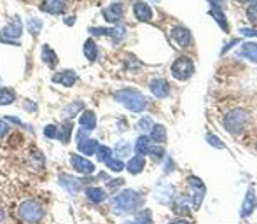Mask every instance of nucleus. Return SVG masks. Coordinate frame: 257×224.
Masks as SVG:
<instances>
[{
  "mask_svg": "<svg viewBox=\"0 0 257 224\" xmlns=\"http://www.w3.org/2000/svg\"><path fill=\"white\" fill-rule=\"evenodd\" d=\"M144 198L142 194H138L133 189H124L121 193H117L110 201L112 212L117 216H126V214H133L140 209Z\"/></svg>",
  "mask_w": 257,
  "mask_h": 224,
  "instance_id": "nucleus-1",
  "label": "nucleus"
},
{
  "mask_svg": "<svg viewBox=\"0 0 257 224\" xmlns=\"http://www.w3.org/2000/svg\"><path fill=\"white\" fill-rule=\"evenodd\" d=\"M114 98L131 112H144L147 107V98L144 97L142 93L133 88H124V89H119V91H115Z\"/></svg>",
  "mask_w": 257,
  "mask_h": 224,
  "instance_id": "nucleus-2",
  "label": "nucleus"
},
{
  "mask_svg": "<svg viewBox=\"0 0 257 224\" xmlns=\"http://www.w3.org/2000/svg\"><path fill=\"white\" fill-rule=\"evenodd\" d=\"M249 119L250 116L245 109H233V111H229L224 116V128L231 135H238V133H242L247 128Z\"/></svg>",
  "mask_w": 257,
  "mask_h": 224,
  "instance_id": "nucleus-3",
  "label": "nucleus"
},
{
  "mask_svg": "<svg viewBox=\"0 0 257 224\" xmlns=\"http://www.w3.org/2000/svg\"><path fill=\"white\" fill-rule=\"evenodd\" d=\"M18 212H19V217L23 221H27V223H38V221L44 217L46 210H44V207L38 203V201L25 200L23 203L19 205Z\"/></svg>",
  "mask_w": 257,
  "mask_h": 224,
  "instance_id": "nucleus-4",
  "label": "nucleus"
},
{
  "mask_svg": "<svg viewBox=\"0 0 257 224\" xmlns=\"http://www.w3.org/2000/svg\"><path fill=\"white\" fill-rule=\"evenodd\" d=\"M21 34H23V25H21V20L18 16H14L11 23L5 25L4 28H0V42L19 46V42H14V40H18L21 37Z\"/></svg>",
  "mask_w": 257,
  "mask_h": 224,
  "instance_id": "nucleus-5",
  "label": "nucleus"
},
{
  "mask_svg": "<svg viewBox=\"0 0 257 224\" xmlns=\"http://www.w3.org/2000/svg\"><path fill=\"white\" fill-rule=\"evenodd\" d=\"M194 74V63H192L191 58L187 56H181L177 58L172 65V75L177 79V81H187Z\"/></svg>",
  "mask_w": 257,
  "mask_h": 224,
  "instance_id": "nucleus-6",
  "label": "nucleus"
},
{
  "mask_svg": "<svg viewBox=\"0 0 257 224\" xmlns=\"http://www.w3.org/2000/svg\"><path fill=\"white\" fill-rule=\"evenodd\" d=\"M89 34L95 35V37H109V39L117 46V44L123 42L124 37H126V27H112V28L91 27L89 28Z\"/></svg>",
  "mask_w": 257,
  "mask_h": 224,
  "instance_id": "nucleus-7",
  "label": "nucleus"
},
{
  "mask_svg": "<svg viewBox=\"0 0 257 224\" xmlns=\"http://www.w3.org/2000/svg\"><path fill=\"white\" fill-rule=\"evenodd\" d=\"M53 82L54 84L65 86V88H72L75 86V82L79 81V74L73 69H65V70H58V72L53 74Z\"/></svg>",
  "mask_w": 257,
  "mask_h": 224,
  "instance_id": "nucleus-8",
  "label": "nucleus"
},
{
  "mask_svg": "<svg viewBox=\"0 0 257 224\" xmlns=\"http://www.w3.org/2000/svg\"><path fill=\"white\" fill-rule=\"evenodd\" d=\"M58 182H60V186H62L63 189L70 194H79L82 191V181L81 179L73 177V175L60 174L58 175Z\"/></svg>",
  "mask_w": 257,
  "mask_h": 224,
  "instance_id": "nucleus-9",
  "label": "nucleus"
},
{
  "mask_svg": "<svg viewBox=\"0 0 257 224\" xmlns=\"http://www.w3.org/2000/svg\"><path fill=\"white\" fill-rule=\"evenodd\" d=\"M70 166L82 175H91L95 172V165L81 154H70Z\"/></svg>",
  "mask_w": 257,
  "mask_h": 224,
  "instance_id": "nucleus-10",
  "label": "nucleus"
},
{
  "mask_svg": "<svg viewBox=\"0 0 257 224\" xmlns=\"http://www.w3.org/2000/svg\"><path fill=\"white\" fill-rule=\"evenodd\" d=\"M172 39L177 42V46L189 47L192 44V34L189 28L182 27V25H177V27L172 28Z\"/></svg>",
  "mask_w": 257,
  "mask_h": 224,
  "instance_id": "nucleus-11",
  "label": "nucleus"
},
{
  "mask_svg": "<svg viewBox=\"0 0 257 224\" xmlns=\"http://www.w3.org/2000/svg\"><path fill=\"white\" fill-rule=\"evenodd\" d=\"M189 186L192 189V198H191V205L194 209H200L201 201L205 198V186L203 182L200 181L198 177H189Z\"/></svg>",
  "mask_w": 257,
  "mask_h": 224,
  "instance_id": "nucleus-12",
  "label": "nucleus"
},
{
  "mask_svg": "<svg viewBox=\"0 0 257 224\" xmlns=\"http://www.w3.org/2000/svg\"><path fill=\"white\" fill-rule=\"evenodd\" d=\"M102 14H104V20L109 21V23L112 25L119 23V21L123 20L124 5L121 4V2H114V4H110L109 7H105L104 11H102Z\"/></svg>",
  "mask_w": 257,
  "mask_h": 224,
  "instance_id": "nucleus-13",
  "label": "nucleus"
},
{
  "mask_svg": "<svg viewBox=\"0 0 257 224\" xmlns=\"http://www.w3.org/2000/svg\"><path fill=\"white\" fill-rule=\"evenodd\" d=\"M67 0H44L40 4V11L51 16H60L67 11Z\"/></svg>",
  "mask_w": 257,
  "mask_h": 224,
  "instance_id": "nucleus-14",
  "label": "nucleus"
},
{
  "mask_svg": "<svg viewBox=\"0 0 257 224\" xmlns=\"http://www.w3.org/2000/svg\"><path fill=\"white\" fill-rule=\"evenodd\" d=\"M133 14L138 21H142V23H147V21H152V9L146 4V2H135L133 5Z\"/></svg>",
  "mask_w": 257,
  "mask_h": 224,
  "instance_id": "nucleus-15",
  "label": "nucleus"
},
{
  "mask_svg": "<svg viewBox=\"0 0 257 224\" xmlns=\"http://www.w3.org/2000/svg\"><path fill=\"white\" fill-rule=\"evenodd\" d=\"M149 88H150V93L157 98H166L170 95V84L165 79H152Z\"/></svg>",
  "mask_w": 257,
  "mask_h": 224,
  "instance_id": "nucleus-16",
  "label": "nucleus"
},
{
  "mask_svg": "<svg viewBox=\"0 0 257 224\" xmlns=\"http://www.w3.org/2000/svg\"><path fill=\"white\" fill-rule=\"evenodd\" d=\"M86 196H88V200L95 205L104 203V201L107 200V193H105V189H102V187H98V186H91V187H88V189H86Z\"/></svg>",
  "mask_w": 257,
  "mask_h": 224,
  "instance_id": "nucleus-17",
  "label": "nucleus"
},
{
  "mask_svg": "<svg viewBox=\"0 0 257 224\" xmlns=\"http://www.w3.org/2000/svg\"><path fill=\"white\" fill-rule=\"evenodd\" d=\"M256 191L250 187L249 191H247V196H245V200H243V205H242V217H249L250 214L254 212V209H256Z\"/></svg>",
  "mask_w": 257,
  "mask_h": 224,
  "instance_id": "nucleus-18",
  "label": "nucleus"
},
{
  "mask_svg": "<svg viewBox=\"0 0 257 224\" xmlns=\"http://www.w3.org/2000/svg\"><path fill=\"white\" fill-rule=\"evenodd\" d=\"M154 194H156V200L159 203H168L173 198V187L170 184H159L154 191Z\"/></svg>",
  "mask_w": 257,
  "mask_h": 224,
  "instance_id": "nucleus-19",
  "label": "nucleus"
},
{
  "mask_svg": "<svg viewBox=\"0 0 257 224\" xmlns=\"http://www.w3.org/2000/svg\"><path fill=\"white\" fill-rule=\"evenodd\" d=\"M98 140L96 139H82L79 140V144H77V147H79V151L82 152L84 156H93L96 152V149H98Z\"/></svg>",
  "mask_w": 257,
  "mask_h": 224,
  "instance_id": "nucleus-20",
  "label": "nucleus"
},
{
  "mask_svg": "<svg viewBox=\"0 0 257 224\" xmlns=\"http://www.w3.org/2000/svg\"><path fill=\"white\" fill-rule=\"evenodd\" d=\"M79 123H81L82 130H86V132H93V130L96 128V116H95V112H93V111H82Z\"/></svg>",
  "mask_w": 257,
  "mask_h": 224,
  "instance_id": "nucleus-21",
  "label": "nucleus"
},
{
  "mask_svg": "<svg viewBox=\"0 0 257 224\" xmlns=\"http://www.w3.org/2000/svg\"><path fill=\"white\" fill-rule=\"evenodd\" d=\"M124 168H126L131 175H137L146 168V159H144V156H135V158H131L130 161L126 163Z\"/></svg>",
  "mask_w": 257,
  "mask_h": 224,
  "instance_id": "nucleus-22",
  "label": "nucleus"
},
{
  "mask_svg": "<svg viewBox=\"0 0 257 224\" xmlns=\"http://www.w3.org/2000/svg\"><path fill=\"white\" fill-rule=\"evenodd\" d=\"M42 62L46 63L49 69H56L58 65V56H56V51L53 47H49L47 44L42 46Z\"/></svg>",
  "mask_w": 257,
  "mask_h": 224,
  "instance_id": "nucleus-23",
  "label": "nucleus"
},
{
  "mask_svg": "<svg viewBox=\"0 0 257 224\" xmlns=\"http://www.w3.org/2000/svg\"><path fill=\"white\" fill-rule=\"evenodd\" d=\"M150 147H152L150 139L146 135H142V137H138L137 142H135V152H137L138 156H146L150 152Z\"/></svg>",
  "mask_w": 257,
  "mask_h": 224,
  "instance_id": "nucleus-24",
  "label": "nucleus"
},
{
  "mask_svg": "<svg viewBox=\"0 0 257 224\" xmlns=\"http://www.w3.org/2000/svg\"><path fill=\"white\" fill-rule=\"evenodd\" d=\"M82 53H84L86 60L88 62H95L96 58H98V46H96V42L93 39H88L84 42V46H82Z\"/></svg>",
  "mask_w": 257,
  "mask_h": 224,
  "instance_id": "nucleus-25",
  "label": "nucleus"
},
{
  "mask_svg": "<svg viewBox=\"0 0 257 224\" xmlns=\"http://www.w3.org/2000/svg\"><path fill=\"white\" fill-rule=\"evenodd\" d=\"M150 140H154V144L163 146L166 142V128L163 124H154L150 130Z\"/></svg>",
  "mask_w": 257,
  "mask_h": 224,
  "instance_id": "nucleus-26",
  "label": "nucleus"
},
{
  "mask_svg": "<svg viewBox=\"0 0 257 224\" xmlns=\"http://www.w3.org/2000/svg\"><path fill=\"white\" fill-rule=\"evenodd\" d=\"M208 14L212 16V18H214L215 21H217V23H219V27L222 28L224 32H229V23H227V20H226V16H224V11L222 9H215V7H210V12H208Z\"/></svg>",
  "mask_w": 257,
  "mask_h": 224,
  "instance_id": "nucleus-27",
  "label": "nucleus"
},
{
  "mask_svg": "<svg viewBox=\"0 0 257 224\" xmlns=\"http://www.w3.org/2000/svg\"><path fill=\"white\" fill-rule=\"evenodd\" d=\"M84 111V104L82 102H72L70 105H67L65 109H63V116H65V119H72V117H75L79 112Z\"/></svg>",
  "mask_w": 257,
  "mask_h": 224,
  "instance_id": "nucleus-28",
  "label": "nucleus"
},
{
  "mask_svg": "<svg viewBox=\"0 0 257 224\" xmlns=\"http://www.w3.org/2000/svg\"><path fill=\"white\" fill-rule=\"evenodd\" d=\"M60 128V133H58V139L62 140L63 144H69L70 137H72V132H73V123L72 121L67 119L65 123L62 124V126H58Z\"/></svg>",
  "mask_w": 257,
  "mask_h": 224,
  "instance_id": "nucleus-29",
  "label": "nucleus"
},
{
  "mask_svg": "<svg viewBox=\"0 0 257 224\" xmlns=\"http://www.w3.org/2000/svg\"><path fill=\"white\" fill-rule=\"evenodd\" d=\"M240 56H245V58H249L250 62L257 63V44L256 42H245L242 47Z\"/></svg>",
  "mask_w": 257,
  "mask_h": 224,
  "instance_id": "nucleus-30",
  "label": "nucleus"
},
{
  "mask_svg": "<svg viewBox=\"0 0 257 224\" xmlns=\"http://www.w3.org/2000/svg\"><path fill=\"white\" fill-rule=\"evenodd\" d=\"M42 20H38V18H28L27 20V28H28V34L32 35V37H37L40 32H42Z\"/></svg>",
  "mask_w": 257,
  "mask_h": 224,
  "instance_id": "nucleus-31",
  "label": "nucleus"
},
{
  "mask_svg": "<svg viewBox=\"0 0 257 224\" xmlns=\"http://www.w3.org/2000/svg\"><path fill=\"white\" fill-rule=\"evenodd\" d=\"M28 161H30V165L34 166V168H44V154L38 149H32L30 156H28Z\"/></svg>",
  "mask_w": 257,
  "mask_h": 224,
  "instance_id": "nucleus-32",
  "label": "nucleus"
},
{
  "mask_svg": "<svg viewBox=\"0 0 257 224\" xmlns=\"http://www.w3.org/2000/svg\"><path fill=\"white\" fill-rule=\"evenodd\" d=\"M16 100V91L12 88H0V105H9Z\"/></svg>",
  "mask_w": 257,
  "mask_h": 224,
  "instance_id": "nucleus-33",
  "label": "nucleus"
},
{
  "mask_svg": "<svg viewBox=\"0 0 257 224\" xmlns=\"http://www.w3.org/2000/svg\"><path fill=\"white\" fill-rule=\"evenodd\" d=\"M95 156H96V159H98V163H105L112 158V149L107 146H98Z\"/></svg>",
  "mask_w": 257,
  "mask_h": 224,
  "instance_id": "nucleus-34",
  "label": "nucleus"
},
{
  "mask_svg": "<svg viewBox=\"0 0 257 224\" xmlns=\"http://www.w3.org/2000/svg\"><path fill=\"white\" fill-rule=\"evenodd\" d=\"M173 212H177V214H184V216H187L189 214V203H187V200H185L184 196H179L175 200V205H173Z\"/></svg>",
  "mask_w": 257,
  "mask_h": 224,
  "instance_id": "nucleus-35",
  "label": "nucleus"
},
{
  "mask_svg": "<svg viewBox=\"0 0 257 224\" xmlns=\"http://www.w3.org/2000/svg\"><path fill=\"white\" fill-rule=\"evenodd\" d=\"M130 151H131V146L128 142H119L117 146H115V149L112 152L114 154H117L119 158H126V156H130Z\"/></svg>",
  "mask_w": 257,
  "mask_h": 224,
  "instance_id": "nucleus-36",
  "label": "nucleus"
},
{
  "mask_svg": "<svg viewBox=\"0 0 257 224\" xmlns=\"http://www.w3.org/2000/svg\"><path fill=\"white\" fill-rule=\"evenodd\" d=\"M105 165H107V168H109V170H112V172H121V170H124V163L121 161V159L110 158L109 161H105Z\"/></svg>",
  "mask_w": 257,
  "mask_h": 224,
  "instance_id": "nucleus-37",
  "label": "nucleus"
},
{
  "mask_svg": "<svg viewBox=\"0 0 257 224\" xmlns=\"http://www.w3.org/2000/svg\"><path fill=\"white\" fill-rule=\"evenodd\" d=\"M150 156H152V159L154 161H161L163 158H165V149H163V146H154V147H150V152H149Z\"/></svg>",
  "mask_w": 257,
  "mask_h": 224,
  "instance_id": "nucleus-38",
  "label": "nucleus"
},
{
  "mask_svg": "<svg viewBox=\"0 0 257 224\" xmlns=\"http://www.w3.org/2000/svg\"><path fill=\"white\" fill-rule=\"evenodd\" d=\"M133 224H154V221H152V217H150L149 210H144V212L138 214Z\"/></svg>",
  "mask_w": 257,
  "mask_h": 224,
  "instance_id": "nucleus-39",
  "label": "nucleus"
},
{
  "mask_svg": "<svg viewBox=\"0 0 257 224\" xmlns=\"http://www.w3.org/2000/svg\"><path fill=\"white\" fill-rule=\"evenodd\" d=\"M58 133H60V128L56 124H47L44 128V137L46 139H58Z\"/></svg>",
  "mask_w": 257,
  "mask_h": 224,
  "instance_id": "nucleus-40",
  "label": "nucleus"
},
{
  "mask_svg": "<svg viewBox=\"0 0 257 224\" xmlns=\"http://www.w3.org/2000/svg\"><path fill=\"white\" fill-rule=\"evenodd\" d=\"M152 126H154V123L150 117H142V119L138 121V130H140V132H150Z\"/></svg>",
  "mask_w": 257,
  "mask_h": 224,
  "instance_id": "nucleus-41",
  "label": "nucleus"
},
{
  "mask_svg": "<svg viewBox=\"0 0 257 224\" xmlns=\"http://www.w3.org/2000/svg\"><path fill=\"white\" fill-rule=\"evenodd\" d=\"M247 18H249V21H252V23H257V2L249 5V9H247Z\"/></svg>",
  "mask_w": 257,
  "mask_h": 224,
  "instance_id": "nucleus-42",
  "label": "nucleus"
},
{
  "mask_svg": "<svg viewBox=\"0 0 257 224\" xmlns=\"http://www.w3.org/2000/svg\"><path fill=\"white\" fill-rule=\"evenodd\" d=\"M207 142L210 144V146H214V147H217V149H224V142H220L219 140V137H215L214 133H208L207 135Z\"/></svg>",
  "mask_w": 257,
  "mask_h": 224,
  "instance_id": "nucleus-43",
  "label": "nucleus"
},
{
  "mask_svg": "<svg viewBox=\"0 0 257 224\" xmlns=\"http://www.w3.org/2000/svg\"><path fill=\"white\" fill-rule=\"evenodd\" d=\"M9 128H11V126L7 124V121L0 117V139H4V137L7 135V133H9Z\"/></svg>",
  "mask_w": 257,
  "mask_h": 224,
  "instance_id": "nucleus-44",
  "label": "nucleus"
},
{
  "mask_svg": "<svg viewBox=\"0 0 257 224\" xmlns=\"http://www.w3.org/2000/svg\"><path fill=\"white\" fill-rule=\"evenodd\" d=\"M124 184V181H123V179H114V181H110V182H109V189H110V191H115V189H117V187H121V186H123Z\"/></svg>",
  "mask_w": 257,
  "mask_h": 224,
  "instance_id": "nucleus-45",
  "label": "nucleus"
},
{
  "mask_svg": "<svg viewBox=\"0 0 257 224\" xmlns=\"http://www.w3.org/2000/svg\"><path fill=\"white\" fill-rule=\"evenodd\" d=\"M210 7H215V9H224L226 7V0H207Z\"/></svg>",
  "mask_w": 257,
  "mask_h": 224,
  "instance_id": "nucleus-46",
  "label": "nucleus"
},
{
  "mask_svg": "<svg viewBox=\"0 0 257 224\" xmlns=\"http://www.w3.org/2000/svg\"><path fill=\"white\" fill-rule=\"evenodd\" d=\"M240 32H242V35H245V37H257L256 28H240Z\"/></svg>",
  "mask_w": 257,
  "mask_h": 224,
  "instance_id": "nucleus-47",
  "label": "nucleus"
},
{
  "mask_svg": "<svg viewBox=\"0 0 257 224\" xmlns=\"http://www.w3.org/2000/svg\"><path fill=\"white\" fill-rule=\"evenodd\" d=\"M236 44H238V40H231V42L227 44V46H224V47H222V51H220V53H222V54H226L227 51H229V49H231V47H233V46H236Z\"/></svg>",
  "mask_w": 257,
  "mask_h": 224,
  "instance_id": "nucleus-48",
  "label": "nucleus"
},
{
  "mask_svg": "<svg viewBox=\"0 0 257 224\" xmlns=\"http://www.w3.org/2000/svg\"><path fill=\"white\" fill-rule=\"evenodd\" d=\"M77 21V18L75 16H69V18H65V25H69V27H72L73 23Z\"/></svg>",
  "mask_w": 257,
  "mask_h": 224,
  "instance_id": "nucleus-49",
  "label": "nucleus"
},
{
  "mask_svg": "<svg viewBox=\"0 0 257 224\" xmlns=\"http://www.w3.org/2000/svg\"><path fill=\"white\" fill-rule=\"evenodd\" d=\"M168 224H192L191 221H185V219H175V221H172V223H168Z\"/></svg>",
  "mask_w": 257,
  "mask_h": 224,
  "instance_id": "nucleus-50",
  "label": "nucleus"
},
{
  "mask_svg": "<svg viewBox=\"0 0 257 224\" xmlns=\"http://www.w3.org/2000/svg\"><path fill=\"white\" fill-rule=\"evenodd\" d=\"M5 121H11V123H14V124H21V121H19L18 117H11V116H9V117H5Z\"/></svg>",
  "mask_w": 257,
  "mask_h": 224,
  "instance_id": "nucleus-51",
  "label": "nucleus"
},
{
  "mask_svg": "<svg viewBox=\"0 0 257 224\" xmlns=\"http://www.w3.org/2000/svg\"><path fill=\"white\" fill-rule=\"evenodd\" d=\"M4 219H5V210L2 209V207H0V223H2Z\"/></svg>",
  "mask_w": 257,
  "mask_h": 224,
  "instance_id": "nucleus-52",
  "label": "nucleus"
},
{
  "mask_svg": "<svg viewBox=\"0 0 257 224\" xmlns=\"http://www.w3.org/2000/svg\"><path fill=\"white\" fill-rule=\"evenodd\" d=\"M238 4H247V2H252V0H236Z\"/></svg>",
  "mask_w": 257,
  "mask_h": 224,
  "instance_id": "nucleus-53",
  "label": "nucleus"
},
{
  "mask_svg": "<svg viewBox=\"0 0 257 224\" xmlns=\"http://www.w3.org/2000/svg\"><path fill=\"white\" fill-rule=\"evenodd\" d=\"M152 2H156V4H157V2H161V0H152Z\"/></svg>",
  "mask_w": 257,
  "mask_h": 224,
  "instance_id": "nucleus-54",
  "label": "nucleus"
},
{
  "mask_svg": "<svg viewBox=\"0 0 257 224\" xmlns=\"http://www.w3.org/2000/svg\"><path fill=\"white\" fill-rule=\"evenodd\" d=\"M126 224H133V223H126Z\"/></svg>",
  "mask_w": 257,
  "mask_h": 224,
  "instance_id": "nucleus-55",
  "label": "nucleus"
}]
</instances>
